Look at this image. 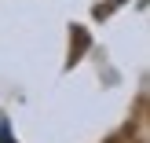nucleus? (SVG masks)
Segmentation results:
<instances>
[]
</instances>
